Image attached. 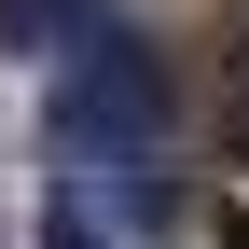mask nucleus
Listing matches in <instances>:
<instances>
[]
</instances>
